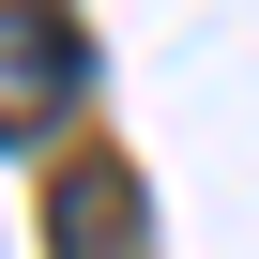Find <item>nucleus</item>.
I'll use <instances>...</instances> for the list:
<instances>
[{"instance_id": "1", "label": "nucleus", "mask_w": 259, "mask_h": 259, "mask_svg": "<svg viewBox=\"0 0 259 259\" xmlns=\"http://www.w3.org/2000/svg\"><path fill=\"white\" fill-rule=\"evenodd\" d=\"M76 76H92V46L61 0H0V138H46L76 107Z\"/></svg>"}, {"instance_id": "2", "label": "nucleus", "mask_w": 259, "mask_h": 259, "mask_svg": "<svg viewBox=\"0 0 259 259\" xmlns=\"http://www.w3.org/2000/svg\"><path fill=\"white\" fill-rule=\"evenodd\" d=\"M46 229H61V259H122V244H138V168H122V153H76L61 198H46Z\"/></svg>"}]
</instances>
